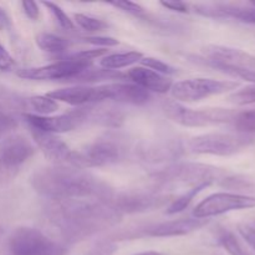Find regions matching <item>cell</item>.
<instances>
[{"label": "cell", "mask_w": 255, "mask_h": 255, "mask_svg": "<svg viewBox=\"0 0 255 255\" xmlns=\"http://www.w3.org/2000/svg\"><path fill=\"white\" fill-rule=\"evenodd\" d=\"M253 142L252 136H244L239 133H222V132H212V133L199 134L192 137L187 143V148L194 154H211V156H232Z\"/></svg>", "instance_id": "cell-7"}, {"label": "cell", "mask_w": 255, "mask_h": 255, "mask_svg": "<svg viewBox=\"0 0 255 255\" xmlns=\"http://www.w3.org/2000/svg\"><path fill=\"white\" fill-rule=\"evenodd\" d=\"M169 196L157 192H132V193H114L107 203L120 214L146 213L166 206Z\"/></svg>", "instance_id": "cell-12"}, {"label": "cell", "mask_w": 255, "mask_h": 255, "mask_svg": "<svg viewBox=\"0 0 255 255\" xmlns=\"http://www.w3.org/2000/svg\"><path fill=\"white\" fill-rule=\"evenodd\" d=\"M44 6H46L47 9L50 10V12L52 14L54 19L56 20L57 24L60 25V27H62L64 30H74L75 29V24L69 16H67L66 12L61 9L57 4L51 1H42L41 2Z\"/></svg>", "instance_id": "cell-32"}, {"label": "cell", "mask_w": 255, "mask_h": 255, "mask_svg": "<svg viewBox=\"0 0 255 255\" xmlns=\"http://www.w3.org/2000/svg\"><path fill=\"white\" fill-rule=\"evenodd\" d=\"M208 186H198V187H193V188H191L189 191H187L186 193L181 194L179 197H177L176 199H173V201L169 203V206L167 207L166 209V213L169 214V216H173V214H177V213H181V212H183L184 209L187 208V207L191 204V202L193 201L194 198H196L197 196H198L199 193H201L203 189H206Z\"/></svg>", "instance_id": "cell-25"}, {"label": "cell", "mask_w": 255, "mask_h": 255, "mask_svg": "<svg viewBox=\"0 0 255 255\" xmlns=\"http://www.w3.org/2000/svg\"><path fill=\"white\" fill-rule=\"evenodd\" d=\"M218 242L231 255H252L242 246L239 239L227 229H221L218 232Z\"/></svg>", "instance_id": "cell-27"}, {"label": "cell", "mask_w": 255, "mask_h": 255, "mask_svg": "<svg viewBox=\"0 0 255 255\" xmlns=\"http://www.w3.org/2000/svg\"><path fill=\"white\" fill-rule=\"evenodd\" d=\"M35 147L25 137L14 134L0 143V179L11 178L32 157Z\"/></svg>", "instance_id": "cell-11"}, {"label": "cell", "mask_w": 255, "mask_h": 255, "mask_svg": "<svg viewBox=\"0 0 255 255\" xmlns=\"http://www.w3.org/2000/svg\"><path fill=\"white\" fill-rule=\"evenodd\" d=\"M239 87V82L232 80H214L197 77L173 84L171 95L181 102H198L216 95L226 94Z\"/></svg>", "instance_id": "cell-8"}, {"label": "cell", "mask_w": 255, "mask_h": 255, "mask_svg": "<svg viewBox=\"0 0 255 255\" xmlns=\"http://www.w3.org/2000/svg\"><path fill=\"white\" fill-rule=\"evenodd\" d=\"M184 148L178 138L161 137L156 139H147L137 146L136 154L141 161L151 164L174 163L181 158Z\"/></svg>", "instance_id": "cell-13"}, {"label": "cell", "mask_w": 255, "mask_h": 255, "mask_svg": "<svg viewBox=\"0 0 255 255\" xmlns=\"http://www.w3.org/2000/svg\"><path fill=\"white\" fill-rule=\"evenodd\" d=\"M193 9L206 17H232L247 24H255V5L248 4H196Z\"/></svg>", "instance_id": "cell-18"}, {"label": "cell", "mask_w": 255, "mask_h": 255, "mask_svg": "<svg viewBox=\"0 0 255 255\" xmlns=\"http://www.w3.org/2000/svg\"><path fill=\"white\" fill-rule=\"evenodd\" d=\"M229 101L233 104L244 106V105H254L255 104V85L246 86L241 90L232 92L229 95Z\"/></svg>", "instance_id": "cell-33"}, {"label": "cell", "mask_w": 255, "mask_h": 255, "mask_svg": "<svg viewBox=\"0 0 255 255\" xmlns=\"http://www.w3.org/2000/svg\"><path fill=\"white\" fill-rule=\"evenodd\" d=\"M133 255H164L163 253H159V252H154V251H148V252H142V253H137Z\"/></svg>", "instance_id": "cell-43"}, {"label": "cell", "mask_w": 255, "mask_h": 255, "mask_svg": "<svg viewBox=\"0 0 255 255\" xmlns=\"http://www.w3.org/2000/svg\"><path fill=\"white\" fill-rule=\"evenodd\" d=\"M127 80L132 84L137 85L141 89L146 90L149 94L151 92H157V94H167L171 91L173 82L169 77L163 76V75L154 72L147 67L138 66L128 70L126 72Z\"/></svg>", "instance_id": "cell-22"}, {"label": "cell", "mask_w": 255, "mask_h": 255, "mask_svg": "<svg viewBox=\"0 0 255 255\" xmlns=\"http://www.w3.org/2000/svg\"><path fill=\"white\" fill-rule=\"evenodd\" d=\"M139 64L143 67L152 70L154 72H158V74L167 76V75H174L177 74V69L173 67L172 65L167 64V62L162 61V60L156 59V57H144L139 61Z\"/></svg>", "instance_id": "cell-31"}, {"label": "cell", "mask_w": 255, "mask_h": 255, "mask_svg": "<svg viewBox=\"0 0 255 255\" xmlns=\"http://www.w3.org/2000/svg\"><path fill=\"white\" fill-rule=\"evenodd\" d=\"M11 26V20L7 12L2 7H0V30H7Z\"/></svg>", "instance_id": "cell-42"}, {"label": "cell", "mask_w": 255, "mask_h": 255, "mask_svg": "<svg viewBox=\"0 0 255 255\" xmlns=\"http://www.w3.org/2000/svg\"><path fill=\"white\" fill-rule=\"evenodd\" d=\"M22 119L26 122L27 127L54 134L74 131L75 128L84 125L79 109L59 116H37L35 114H22Z\"/></svg>", "instance_id": "cell-16"}, {"label": "cell", "mask_w": 255, "mask_h": 255, "mask_svg": "<svg viewBox=\"0 0 255 255\" xmlns=\"http://www.w3.org/2000/svg\"><path fill=\"white\" fill-rule=\"evenodd\" d=\"M153 178L161 184H187L189 187L212 186L243 187V179L231 176L218 167L198 162H174L154 172Z\"/></svg>", "instance_id": "cell-3"}, {"label": "cell", "mask_w": 255, "mask_h": 255, "mask_svg": "<svg viewBox=\"0 0 255 255\" xmlns=\"http://www.w3.org/2000/svg\"><path fill=\"white\" fill-rule=\"evenodd\" d=\"M162 109L169 120L184 127H209L232 124L237 115V112L227 109H189L174 101H164Z\"/></svg>", "instance_id": "cell-6"}, {"label": "cell", "mask_w": 255, "mask_h": 255, "mask_svg": "<svg viewBox=\"0 0 255 255\" xmlns=\"http://www.w3.org/2000/svg\"><path fill=\"white\" fill-rule=\"evenodd\" d=\"M203 52L206 64L213 66L214 69L231 67L255 71V55L243 50L224 45H208L204 47Z\"/></svg>", "instance_id": "cell-14"}, {"label": "cell", "mask_w": 255, "mask_h": 255, "mask_svg": "<svg viewBox=\"0 0 255 255\" xmlns=\"http://www.w3.org/2000/svg\"><path fill=\"white\" fill-rule=\"evenodd\" d=\"M17 128V121L11 112L0 111V143L14 136Z\"/></svg>", "instance_id": "cell-30"}, {"label": "cell", "mask_w": 255, "mask_h": 255, "mask_svg": "<svg viewBox=\"0 0 255 255\" xmlns=\"http://www.w3.org/2000/svg\"><path fill=\"white\" fill-rule=\"evenodd\" d=\"M46 95L54 101L65 102V104L77 107L97 105L107 101L106 90L104 85L101 86L75 85V86L54 90L51 92H47Z\"/></svg>", "instance_id": "cell-15"}, {"label": "cell", "mask_w": 255, "mask_h": 255, "mask_svg": "<svg viewBox=\"0 0 255 255\" xmlns=\"http://www.w3.org/2000/svg\"><path fill=\"white\" fill-rule=\"evenodd\" d=\"M92 62L82 61L70 57L69 55L62 56L59 61L52 62L50 65L39 67H26L19 69L16 75L25 80H35V81H47V80H66L71 81L72 79L90 69Z\"/></svg>", "instance_id": "cell-10"}, {"label": "cell", "mask_w": 255, "mask_h": 255, "mask_svg": "<svg viewBox=\"0 0 255 255\" xmlns=\"http://www.w3.org/2000/svg\"><path fill=\"white\" fill-rule=\"evenodd\" d=\"M22 10H24L25 15L31 20H37L40 16L39 5L34 1H22L21 2Z\"/></svg>", "instance_id": "cell-39"}, {"label": "cell", "mask_w": 255, "mask_h": 255, "mask_svg": "<svg viewBox=\"0 0 255 255\" xmlns=\"http://www.w3.org/2000/svg\"><path fill=\"white\" fill-rule=\"evenodd\" d=\"M81 40H84V42H87V44L94 45V46H101L102 49L119 45V40L110 36H85L81 37Z\"/></svg>", "instance_id": "cell-35"}, {"label": "cell", "mask_w": 255, "mask_h": 255, "mask_svg": "<svg viewBox=\"0 0 255 255\" xmlns=\"http://www.w3.org/2000/svg\"><path fill=\"white\" fill-rule=\"evenodd\" d=\"M10 255H66L65 244L44 232L30 227H20L11 233L7 243Z\"/></svg>", "instance_id": "cell-5"}, {"label": "cell", "mask_w": 255, "mask_h": 255, "mask_svg": "<svg viewBox=\"0 0 255 255\" xmlns=\"http://www.w3.org/2000/svg\"><path fill=\"white\" fill-rule=\"evenodd\" d=\"M161 5L166 7V9L172 10V11L183 12V14L189 11L188 5L183 1H161Z\"/></svg>", "instance_id": "cell-41"}, {"label": "cell", "mask_w": 255, "mask_h": 255, "mask_svg": "<svg viewBox=\"0 0 255 255\" xmlns=\"http://www.w3.org/2000/svg\"><path fill=\"white\" fill-rule=\"evenodd\" d=\"M32 188L49 201L97 199L107 202L114 188L86 169L72 166H52L36 169L30 178Z\"/></svg>", "instance_id": "cell-2"}, {"label": "cell", "mask_w": 255, "mask_h": 255, "mask_svg": "<svg viewBox=\"0 0 255 255\" xmlns=\"http://www.w3.org/2000/svg\"><path fill=\"white\" fill-rule=\"evenodd\" d=\"M37 148L55 166H72L74 151L57 134L29 127Z\"/></svg>", "instance_id": "cell-17"}, {"label": "cell", "mask_w": 255, "mask_h": 255, "mask_svg": "<svg viewBox=\"0 0 255 255\" xmlns=\"http://www.w3.org/2000/svg\"><path fill=\"white\" fill-rule=\"evenodd\" d=\"M106 90L107 101L132 106H144L151 101L152 96L148 91L141 89L132 82H114L104 85Z\"/></svg>", "instance_id": "cell-20"}, {"label": "cell", "mask_w": 255, "mask_h": 255, "mask_svg": "<svg viewBox=\"0 0 255 255\" xmlns=\"http://www.w3.org/2000/svg\"><path fill=\"white\" fill-rule=\"evenodd\" d=\"M239 233L255 251V228L251 226H239Z\"/></svg>", "instance_id": "cell-40"}, {"label": "cell", "mask_w": 255, "mask_h": 255, "mask_svg": "<svg viewBox=\"0 0 255 255\" xmlns=\"http://www.w3.org/2000/svg\"><path fill=\"white\" fill-rule=\"evenodd\" d=\"M143 59V54L139 51H126V52H114L107 54L100 60L101 69L111 70V71H119L120 69L129 67L137 64Z\"/></svg>", "instance_id": "cell-23"}, {"label": "cell", "mask_w": 255, "mask_h": 255, "mask_svg": "<svg viewBox=\"0 0 255 255\" xmlns=\"http://www.w3.org/2000/svg\"><path fill=\"white\" fill-rule=\"evenodd\" d=\"M2 233H4V231H2V228H1V227H0V238H1Z\"/></svg>", "instance_id": "cell-44"}, {"label": "cell", "mask_w": 255, "mask_h": 255, "mask_svg": "<svg viewBox=\"0 0 255 255\" xmlns=\"http://www.w3.org/2000/svg\"><path fill=\"white\" fill-rule=\"evenodd\" d=\"M81 112L84 125H99L107 128H120L125 121V114L117 107L104 106L101 104L77 107Z\"/></svg>", "instance_id": "cell-21"}, {"label": "cell", "mask_w": 255, "mask_h": 255, "mask_svg": "<svg viewBox=\"0 0 255 255\" xmlns=\"http://www.w3.org/2000/svg\"><path fill=\"white\" fill-rule=\"evenodd\" d=\"M15 66V60L7 50L0 44V71H10Z\"/></svg>", "instance_id": "cell-38"}, {"label": "cell", "mask_w": 255, "mask_h": 255, "mask_svg": "<svg viewBox=\"0 0 255 255\" xmlns=\"http://www.w3.org/2000/svg\"><path fill=\"white\" fill-rule=\"evenodd\" d=\"M218 70L231 75V76L238 77V79H243L246 80V81H249L253 85H255V71H249V70H241V69H231V67H221V69Z\"/></svg>", "instance_id": "cell-37"}, {"label": "cell", "mask_w": 255, "mask_h": 255, "mask_svg": "<svg viewBox=\"0 0 255 255\" xmlns=\"http://www.w3.org/2000/svg\"><path fill=\"white\" fill-rule=\"evenodd\" d=\"M110 5L112 6L117 7V9L122 10L124 12H127L129 15H133L136 17H141V19H144L147 16L146 14V10L141 6L139 4H136V2H132V1H112L109 2Z\"/></svg>", "instance_id": "cell-34"}, {"label": "cell", "mask_w": 255, "mask_h": 255, "mask_svg": "<svg viewBox=\"0 0 255 255\" xmlns=\"http://www.w3.org/2000/svg\"><path fill=\"white\" fill-rule=\"evenodd\" d=\"M27 104L36 112L37 116H50L59 110V104L50 99L47 95H36V96L29 97Z\"/></svg>", "instance_id": "cell-26"}, {"label": "cell", "mask_w": 255, "mask_h": 255, "mask_svg": "<svg viewBox=\"0 0 255 255\" xmlns=\"http://www.w3.org/2000/svg\"><path fill=\"white\" fill-rule=\"evenodd\" d=\"M129 152L128 139L120 132H106L80 151H74L72 167L89 169L124 161Z\"/></svg>", "instance_id": "cell-4"}, {"label": "cell", "mask_w": 255, "mask_h": 255, "mask_svg": "<svg viewBox=\"0 0 255 255\" xmlns=\"http://www.w3.org/2000/svg\"><path fill=\"white\" fill-rule=\"evenodd\" d=\"M44 218L59 242L67 246L94 237L121 222L122 214L97 199L49 201Z\"/></svg>", "instance_id": "cell-1"}, {"label": "cell", "mask_w": 255, "mask_h": 255, "mask_svg": "<svg viewBox=\"0 0 255 255\" xmlns=\"http://www.w3.org/2000/svg\"><path fill=\"white\" fill-rule=\"evenodd\" d=\"M252 208H255V197L229 193V192H218L199 202L193 209V217L198 219H208L229 212Z\"/></svg>", "instance_id": "cell-9"}, {"label": "cell", "mask_w": 255, "mask_h": 255, "mask_svg": "<svg viewBox=\"0 0 255 255\" xmlns=\"http://www.w3.org/2000/svg\"><path fill=\"white\" fill-rule=\"evenodd\" d=\"M75 22L79 27H81L85 31L95 32V31H102V30L107 29L109 25L107 22H105L104 20L99 19V17L91 16V15L87 14H75Z\"/></svg>", "instance_id": "cell-29"}, {"label": "cell", "mask_w": 255, "mask_h": 255, "mask_svg": "<svg viewBox=\"0 0 255 255\" xmlns=\"http://www.w3.org/2000/svg\"><path fill=\"white\" fill-rule=\"evenodd\" d=\"M232 125L239 134L251 136L255 133V110L239 112L236 115Z\"/></svg>", "instance_id": "cell-28"}, {"label": "cell", "mask_w": 255, "mask_h": 255, "mask_svg": "<svg viewBox=\"0 0 255 255\" xmlns=\"http://www.w3.org/2000/svg\"><path fill=\"white\" fill-rule=\"evenodd\" d=\"M208 219L183 218L174 221L162 222L141 229V236L154 237V238H168V237H181L191 234L208 224Z\"/></svg>", "instance_id": "cell-19"}, {"label": "cell", "mask_w": 255, "mask_h": 255, "mask_svg": "<svg viewBox=\"0 0 255 255\" xmlns=\"http://www.w3.org/2000/svg\"><path fill=\"white\" fill-rule=\"evenodd\" d=\"M116 251L117 246L114 242H100L85 255H114Z\"/></svg>", "instance_id": "cell-36"}, {"label": "cell", "mask_w": 255, "mask_h": 255, "mask_svg": "<svg viewBox=\"0 0 255 255\" xmlns=\"http://www.w3.org/2000/svg\"><path fill=\"white\" fill-rule=\"evenodd\" d=\"M36 44L42 51L57 56H65L69 49L71 47L72 41L66 37L59 36V35L50 34V32H42L36 36Z\"/></svg>", "instance_id": "cell-24"}]
</instances>
